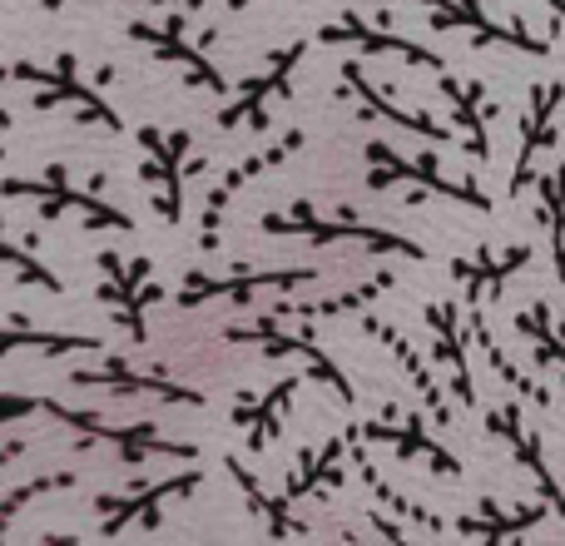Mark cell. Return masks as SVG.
<instances>
[{
  "label": "cell",
  "mask_w": 565,
  "mask_h": 546,
  "mask_svg": "<svg viewBox=\"0 0 565 546\" xmlns=\"http://www.w3.org/2000/svg\"><path fill=\"white\" fill-rule=\"evenodd\" d=\"M25 412H30L25 398H0V422H6V428H10L15 418H25Z\"/></svg>",
  "instance_id": "obj_1"
}]
</instances>
